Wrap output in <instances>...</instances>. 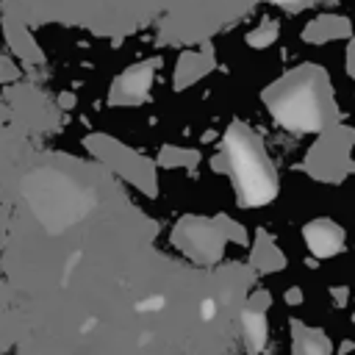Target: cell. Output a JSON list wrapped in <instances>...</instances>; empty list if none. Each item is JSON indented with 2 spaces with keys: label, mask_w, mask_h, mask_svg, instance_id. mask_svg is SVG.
<instances>
[{
  "label": "cell",
  "mask_w": 355,
  "mask_h": 355,
  "mask_svg": "<svg viewBox=\"0 0 355 355\" xmlns=\"http://www.w3.org/2000/svg\"><path fill=\"white\" fill-rule=\"evenodd\" d=\"M275 116H280L286 125L291 128H316L322 122V114H319V94L311 83L300 80L294 86H288L280 100L275 103Z\"/></svg>",
  "instance_id": "2"
},
{
  "label": "cell",
  "mask_w": 355,
  "mask_h": 355,
  "mask_svg": "<svg viewBox=\"0 0 355 355\" xmlns=\"http://www.w3.org/2000/svg\"><path fill=\"white\" fill-rule=\"evenodd\" d=\"M230 164L247 202H266L275 194V180L266 158L261 155L255 141L241 130H230Z\"/></svg>",
  "instance_id": "1"
},
{
  "label": "cell",
  "mask_w": 355,
  "mask_h": 355,
  "mask_svg": "<svg viewBox=\"0 0 355 355\" xmlns=\"http://www.w3.org/2000/svg\"><path fill=\"white\" fill-rule=\"evenodd\" d=\"M308 244L313 247V252H319V255H330V252L338 250V244H341V233H338L330 222H316V225L308 227Z\"/></svg>",
  "instance_id": "3"
}]
</instances>
